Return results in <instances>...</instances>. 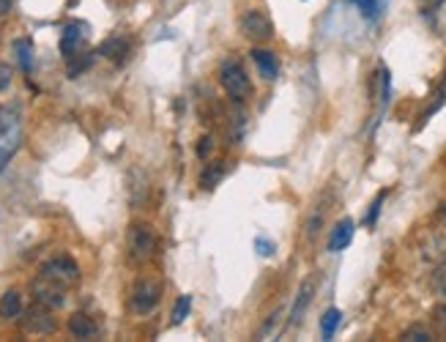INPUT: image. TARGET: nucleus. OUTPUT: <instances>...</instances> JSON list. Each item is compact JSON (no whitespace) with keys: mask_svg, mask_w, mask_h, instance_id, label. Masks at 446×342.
Segmentation results:
<instances>
[{"mask_svg":"<svg viewBox=\"0 0 446 342\" xmlns=\"http://www.w3.org/2000/svg\"><path fill=\"white\" fill-rule=\"evenodd\" d=\"M11 11V0H0V17Z\"/></svg>","mask_w":446,"mask_h":342,"instance_id":"nucleus-30","label":"nucleus"},{"mask_svg":"<svg viewBox=\"0 0 446 342\" xmlns=\"http://www.w3.org/2000/svg\"><path fill=\"white\" fill-rule=\"evenodd\" d=\"M351 3L361 8V17H364V20H375L383 8L381 0H351Z\"/></svg>","mask_w":446,"mask_h":342,"instance_id":"nucleus-21","label":"nucleus"},{"mask_svg":"<svg viewBox=\"0 0 446 342\" xmlns=\"http://www.w3.org/2000/svg\"><path fill=\"white\" fill-rule=\"evenodd\" d=\"M436 315V323L441 326V329H446V307H438V310L433 312Z\"/></svg>","mask_w":446,"mask_h":342,"instance_id":"nucleus-29","label":"nucleus"},{"mask_svg":"<svg viewBox=\"0 0 446 342\" xmlns=\"http://www.w3.org/2000/svg\"><path fill=\"white\" fill-rule=\"evenodd\" d=\"M157 247V236L148 225H131L129 230V252H131V260H145L151 257V252Z\"/></svg>","mask_w":446,"mask_h":342,"instance_id":"nucleus-6","label":"nucleus"},{"mask_svg":"<svg viewBox=\"0 0 446 342\" xmlns=\"http://www.w3.org/2000/svg\"><path fill=\"white\" fill-rule=\"evenodd\" d=\"M274 244L268 241V238H255V252L260 255V257H271L274 255Z\"/></svg>","mask_w":446,"mask_h":342,"instance_id":"nucleus-26","label":"nucleus"},{"mask_svg":"<svg viewBox=\"0 0 446 342\" xmlns=\"http://www.w3.org/2000/svg\"><path fill=\"white\" fill-rule=\"evenodd\" d=\"M161 299V285L154 280H140L131 290V310L137 315H148L157 310Z\"/></svg>","mask_w":446,"mask_h":342,"instance_id":"nucleus-4","label":"nucleus"},{"mask_svg":"<svg viewBox=\"0 0 446 342\" xmlns=\"http://www.w3.org/2000/svg\"><path fill=\"white\" fill-rule=\"evenodd\" d=\"M91 63H94V55H82V58H77V61L69 66V77H77V74H80V71H85Z\"/></svg>","mask_w":446,"mask_h":342,"instance_id":"nucleus-25","label":"nucleus"},{"mask_svg":"<svg viewBox=\"0 0 446 342\" xmlns=\"http://www.w3.org/2000/svg\"><path fill=\"white\" fill-rule=\"evenodd\" d=\"M351 238H353V219L343 217L334 225L331 236H329V252H343V249L351 244Z\"/></svg>","mask_w":446,"mask_h":342,"instance_id":"nucleus-10","label":"nucleus"},{"mask_svg":"<svg viewBox=\"0 0 446 342\" xmlns=\"http://www.w3.org/2000/svg\"><path fill=\"white\" fill-rule=\"evenodd\" d=\"M127 52H129V44L124 38H118V36H113V38H107V41L99 44V55H104V58H110V61H124Z\"/></svg>","mask_w":446,"mask_h":342,"instance_id":"nucleus-15","label":"nucleus"},{"mask_svg":"<svg viewBox=\"0 0 446 342\" xmlns=\"http://www.w3.org/2000/svg\"><path fill=\"white\" fill-rule=\"evenodd\" d=\"M31 290H33V299H36L38 304H44V307H52V310L64 307V301H66V287H64V285L47 280V277H38V280L31 285Z\"/></svg>","mask_w":446,"mask_h":342,"instance_id":"nucleus-7","label":"nucleus"},{"mask_svg":"<svg viewBox=\"0 0 446 342\" xmlns=\"http://www.w3.org/2000/svg\"><path fill=\"white\" fill-rule=\"evenodd\" d=\"M433 287H436L441 296H446V266H441V269L436 271V277H433Z\"/></svg>","mask_w":446,"mask_h":342,"instance_id":"nucleus-27","label":"nucleus"},{"mask_svg":"<svg viewBox=\"0 0 446 342\" xmlns=\"http://www.w3.org/2000/svg\"><path fill=\"white\" fill-rule=\"evenodd\" d=\"M312 296H315V277H307L298 287V296H296V304L290 310V323H301L307 307L312 304Z\"/></svg>","mask_w":446,"mask_h":342,"instance_id":"nucleus-9","label":"nucleus"},{"mask_svg":"<svg viewBox=\"0 0 446 342\" xmlns=\"http://www.w3.org/2000/svg\"><path fill=\"white\" fill-rule=\"evenodd\" d=\"M220 83H222V88L227 91V96H230L233 101L247 99L250 91H252V85H250V77H247L244 66H241L238 61H233V58H227V61L222 63V69H220Z\"/></svg>","mask_w":446,"mask_h":342,"instance_id":"nucleus-2","label":"nucleus"},{"mask_svg":"<svg viewBox=\"0 0 446 342\" xmlns=\"http://www.w3.org/2000/svg\"><path fill=\"white\" fill-rule=\"evenodd\" d=\"M214 151V140L206 134V137H200V145H197V156L200 159H208V154Z\"/></svg>","mask_w":446,"mask_h":342,"instance_id":"nucleus-28","label":"nucleus"},{"mask_svg":"<svg viewBox=\"0 0 446 342\" xmlns=\"http://www.w3.org/2000/svg\"><path fill=\"white\" fill-rule=\"evenodd\" d=\"M250 55H252V61H255V66L260 69V74H263L266 80H277L280 66H277V58H274L268 50H252Z\"/></svg>","mask_w":446,"mask_h":342,"instance_id":"nucleus-13","label":"nucleus"},{"mask_svg":"<svg viewBox=\"0 0 446 342\" xmlns=\"http://www.w3.org/2000/svg\"><path fill=\"white\" fill-rule=\"evenodd\" d=\"M224 176V167L217 162L214 167H206V173H203V178H200V184H203V189H214L217 184H220V178Z\"/></svg>","mask_w":446,"mask_h":342,"instance_id":"nucleus-20","label":"nucleus"},{"mask_svg":"<svg viewBox=\"0 0 446 342\" xmlns=\"http://www.w3.org/2000/svg\"><path fill=\"white\" fill-rule=\"evenodd\" d=\"M282 318H285V312H282V310L271 312V315L266 318V323L257 329V337H260V340H271V337L280 332V326H282Z\"/></svg>","mask_w":446,"mask_h":342,"instance_id":"nucleus-18","label":"nucleus"},{"mask_svg":"<svg viewBox=\"0 0 446 342\" xmlns=\"http://www.w3.org/2000/svg\"><path fill=\"white\" fill-rule=\"evenodd\" d=\"M22 329H25L28 334H52V332H55L52 307H44V304H38V301H36L31 310H25Z\"/></svg>","mask_w":446,"mask_h":342,"instance_id":"nucleus-5","label":"nucleus"},{"mask_svg":"<svg viewBox=\"0 0 446 342\" xmlns=\"http://www.w3.org/2000/svg\"><path fill=\"white\" fill-rule=\"evenodd\" d=\"M422 252H424V257H427V260H433V263H441V260L446 257V233H444V230L433 233V236L424 241Z\"/></svg>","mask_w":446,"mask_h":342,"instance_id":"nucleus-14","label":"nucleus"},{"mask_svg":"<svg viewBox=\"0 0 446 342\" xmlns=\"http://www.w3.org/2000/svg\"><path fill=\"white\" fill-rule=\"evenodd\" d=\"M383 200H386V192H381V194H378V197H375V200H373V206H370V214H367V217H364V225H370V227H373V225H375V222H378V214H381V206H383Z\"/></svg>","mask_w":446,"mask_h":342,"instance_id":"nucleus-24","label":"nucleus"},{"mask_svg":"<svg viewBox=\"0 0 446 342\" xmlns=\"http://www.w3.org/2000/svg\"><path fill=\"white\" fill-rule=\"evenodd\" d=\"M14 52H17V61L22 66V71H28L31 74L33 69V44L28 38H20V41H14Z\"/></svg>","mask_w":446,"mask_h":342,"instance_id":"nucleus-19","label":"nucleus"},{"mask_svg":"<svg viewBox=\"0 0 446 342\" xmlns=\"http://www.w3.org/2000/svg\"><path fill=\"white\" fill-rule=\"evenodd\" d=\"M69 332H71L77 340H91V337L99 334V326H96L94 318H88V315L77 312V315H71V318H69Z\"/></svg>","mask_w":446,"mask_h":342,"instance_id":"nucleus-12","label":"nucleus"},{"mask_svg":"<svg viewBox=\"0 0 446 342\" xmlns=\"http://www.w3.org/2000/svg\"><path fill=\"white\" fill-rule=\"evenodd\" d=\"M192 310V296H178L175 307H173V323H181Z\"/></svg>","mask_w":446,"mask_h":342,"instance_id":"nucleus-23","label":"nucleus"},{"mask_svg":"<svg viewBox=\"0 0 446 342\" xmlns=\"http://www.w3.org/2000/svg\"><path fill=\"white\" fill-rule=\"evenodd\" d=\"M82 38H85V25L82 22H69L64 28V36H61V52L66 58H71Z\"/></svg>","mask_w":446,"mask_h":342,"instance_id":"nucleus-11","label":"nucleus"},{"mask_svg":"<svg viewBox=\"0 0 446 342\" xmlns=\"http://www.w3.org/2000/svg\"><path fill=\"white\" fill-rule=\"evenodd\" d=\"M22 312V296L17 290H6L0 299V318H17Z\"/></svg>","mask_w":446,"mask_h":342,"instance_id":"nucleus-17","label":"nucleus"},{"mask_svg":"<svg viewBox=\"0 0 446 342\" xmlns=\"http://www.w3.org/2000/svg\"><path fill=\"white\" fill-rule=\"evenodd\" d=\"M400 340H405V342H430L433 340V334L424 329V326H411V329H405L403 332V337Z\"/></svg>","mask_w":446,"mask_h":342,"instance_id":"nucleus-22","label":"nucleus"},{"mask_svg":"<svg viewBox=\"0 0 446 342\" xmlns=\"http://www.w3.org/2000/svg\"><path fill=\"white\" fill-rule=\"evenodd\" d=\"M340 323H343V312L337 310V307H329V310L323 312V318H320V337L331 340Z\"/></svg>","mask_w":446,"mask_h":342,"instance_id":"nucleus-16","label":"nucleus"},{"mask_svg":"<svg viewBox=\"0 0 446 342\" xmlns=\"http://www.w3.org/2000/svg\"><path fill=\"white\" fill-rule=\"evenodd\" d=\"M241 33H244L247 38L263 41V38L271 36V20H268L263 11L250 8V11H244V17H241Z\"/></svg>","mask_w":446,"mask_h":342,"instance_id":"nucleus-8","label":"nucleus"},{"mask_svg":"<svg viewBox=\"0 0 446 342\" xmlns=\"http://www.w3.org/2000/svg\"><path fill=\"white\" fill-rule=\"evenodd\" d=\"M22 140L20 131V115L11 107H0V170L8 164V159L17 154Z\"/></svg>","mask_w":446,"mask_h":342,"instance_id":"nucleus-1","label":"nucleus"},{"mask_svg":"<svg viewBox=\"0 0 446 342\" xmlns=\"http://www.w3.org/2000/svg\"><path fill=\"white\" fill-rule=\"evenodd\" d=\"M41 277L69 287V285H74L80 280V266L69 255H58V257H50L47 263H41Z\"/></svg>","mask_w":446,"mask_h":342,"instance_id":"nucleus-3","label":"nucleus"}]
</instances>
